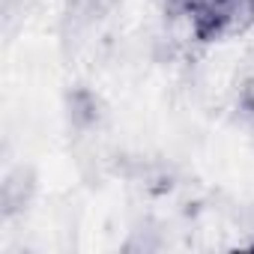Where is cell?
I'll return each instance as SVG.
<instances>
[{"label": "cell", "mask_w": 254, "mask_h": 254, "mask_svg": "<svg viewBox=\"0 0 254 254\" xmlns=\"http://www.w3.org/2000/svg\"><path fill=\"white\" fill-rule=\"evenodd\" d=\"M87 3H90L93 9H102V6H108V3H111V0H87Z\"/></svg>", "instance_id": "3"}, {"label": "cell", "mask_w": 254, "mask_h": 254, "mask_svg": "<svg viewBox=\"0 0 254 254\" xmlns=\"http://www.w3.org/2000/svg\"><path fill=\"white\" fill-rule=\"evenodd\" d=\"M236 111L242 120L254 123V75H248L236 90Z\"/></svg>", "instance_id": "2"}, {"label": "cell", "mask_w": 254, "mask_h": 254, "mask_svg": "<svg viewBox=\"0 0 254 254\" xmlns=\"http://www.w3.org/2000/svg\"><path fill=\"white\" fill-rule=\"evenodd\" d=\"M165 12L197 45L239 39L254 27V0H165Z\"/></svg>", "instance_id": "1"}]
</instances>
